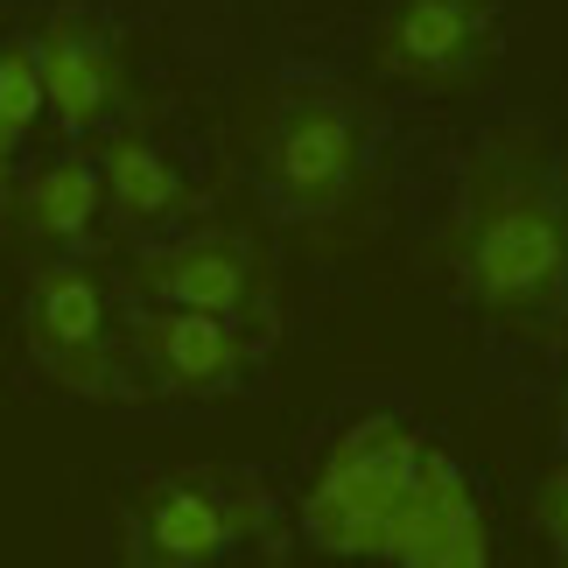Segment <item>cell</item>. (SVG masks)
I'll use <instances>...</instances> for the list:
<instances>
[{
    "label": "cell",
    "mask_w": 568,
    "mask_h": 568,
    "mask_svg": "<svg viewBox=\"0 0 568 568\" xmlns=\"http://www.w3.org/2000/svg\"><path fill=\"white\" fill-rule=\"evenodd\" d=\"M422 435L393 414H358L352 428L323 449L316 485L302 491V534L337 561H386L393 519L414 498L422 477Z\"/></svg>",
    "instance_id": "cell-1"
},
{
    "label": "cell",
    "mask_w": 568,
    "mask_h": 568,
    "mask_svg": "<svg viewBox=\"0 0 568 568\" xmlns=\"http://www.w3.org/2000/svg\"><path fill=\"white\" fill-rule=\"evenodd\" d=\"M464 288L485 310H540L568 281V217L534 176H491L464 225Z\"/></svg>",
    "instance_id": "cell-2"
},
{
    "label": "cell",
    "mask_w": 568,
    "mask_h": 568,
    "mask_svg": "<svg viewBox=\"0 0 568 568\" xmlns=\"http://www.w3.org/2000/svg\"><path fill=\"white\" fill-rule=\"evenodd\" d=\"M29 352L63 393H105L113 386V344H105V288L78 260L36 267L29 288Z\"/></svg>",
    "instance_id": "cell-3"
},
{
    "label": "cell",
    "mask_w": 568,
    "mask_h": 568,
    "mask_svg": "<svg viewBox=\"0 0 568 568\" xmlns=\"http://www.w3.org/2000/svg\"><path fill=\"white\" fill-rule=\"evenodd\" d=\"M386 561L393 568H491L485 506H477L470 477L443 449H422V477H414V498L393 519Z\"/></svg>",
    "instance_id": "cell-4"
},
{
    "label": "cell",
    "mask_w": 568,
    "mask_h": 568,
    "mask_svg": "<svg viewBox=\"0 0 568 568\" xmlns=\"http://www.w3.org/2000/svg\"><path fill=\"white\" fill-rule=\"evenodd\" d=\"M485 36H491L485 0H400L379 36V63L414 84H449L477 63Z\"/></svg>",
    "instance_id": "cell-5"
},
{
    "label": "cell",
    "mask_w": 568,
    "mask_h": 568,
    "mask_svg": "<svg viewBox=\"0 0 568 568\" xmlns=\"http://www.w3.org/2000/svg\"><path fill=\"white\" fill-rule=\"evenodd\" d=\"M358 169V126H352V105L337 99H302L288 105L274 134V183L295 196L302 211H331L344 183Z\"/></svg>",
    "instance_id": "cell-6"
},
{
    "label": "cell",
    "mask_w": 568,
    "mask_h": 568,
    "mask_svg": "<svg viewBox=\"0 0 568 568\" xmlns=\"http://www.w3.org/2000/svg\"><path fill=\"white\" fill-rule=\"evenodd\" d=\"M141 281L162 310H204V316H225V323L253 302V260L225 232H196L183 246L141 260Z\"/></svg>",
    "instance_id": "cell-7"
},
{
    "label": "cell",
    "mask_w": 568,
    "mask_h": 568,
    "mask_svg": "<svg viewBox=\"0 0 568 568\" xmlns=\"http://www.w3.org/2000/svg\"><path fill=\"white\" fill-rule=\"evenodd\" d=\"M134 344L141 358L162 373L169 393H217L239 379V331L225 316H204V310H148L134 323Z\"/></svg>",
    "instance_id": "cell-8"
},
{
    "label": "cell",
    "mask_w": 568,
    "mask_h": 568,
    "mask_svg": "<svg viewBox=\"0 0 568 568\" xmlns=\"http://www.w3.org/2000/svg\"><path fill=\"white\" fill-rule=\"evenodd\" d=\"M36 78H42V113H57L71 134L105 120L113 105V50L84 29V21L57 14L36 42Z\"/></svg>",
    "instance_id": "cell-9"
},
{
    "label": "cell",
    "mask_w": 568,
    "mask_h": 568,
    "mask_svg": "<svg viewBox=\"0 0 568 568\" xmlns=\"http://www.w3.org/2000/svg\"><path fill=\"white\" fill-rule=\"evenodd\" d=\"M148 548L162 568H211L232 548V506L211 485H169L148 506Z\"/></svg>",
    "instance_id": "cell-10"
},
{
    "label": "cell",
    "mask_w": 568,
    "mask_h": 568,
    "mask_svg": "<svg viewBox=\"0 0 568 568\" xmlns=\"http://www.w3.org/2000/svg\"><path fill=\"white\" fill-rule=\"evenodd\" d=\"M99 196H105L99 169L63 155V162L36 169V176L21 183V217H29V232L50 239V246H78V239L92 232V217H99Z\"/></svg>",
    "instance_id": "cell-11"
},
{
    "label": "cell",
    "mask_w": 568,
    "mask_h": 568,
    "mask_svg": "<svg viewBox=\"0 0 568 568\" xmlns=\"http://www.w3.org/2000/svg\"><path fill=\"white\" fill-rule=\"evenodd\" d=\"M99 190L113 196L126 217H148V225L183 204V176H176V162H169L162 148H148L141 134H120L113 148H105V162H99Z\"/></svg>",
    "instance_id": "cell-12"
},
{
    "label": "cell",
    "mask_w": 568,
    "mask_h": 568,
    "mask_svg": "<svg viewBox=\"0 0 568 568\" xmlns=\"http://www.w3.org/2000/svg\"><path fill=\"white\" fill-rule=\"evenodd\" d=\"M36 113H42L36 42H0V176H8L14 148L36 134Z\"/></svg>",
    "instance_id": "cell-13"
},
{
    "label": "cell",
    "mask_w": 568,
    "mask_h": 568,
    "mask_svg": "<svg viewBox=\"0 0 568 568\" xmlns=\"http://www.w3.org/2000/svg\"><path fill=\"white\" fill-rule=\"evenodd\" d=\"M548 519H555V534L568 548V464H555V477H548Z\"/></svg>",
    "instance_id": "cell-14"
}]
</instances>
